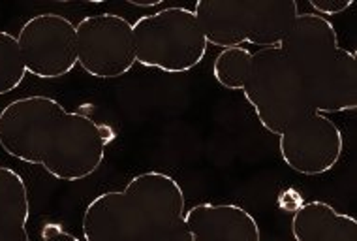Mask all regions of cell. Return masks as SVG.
<instances>
[{"label":"cell","instance_id":"1","mask_svg":"<svg viewBox=\"0 0 357 241\" xmlns=\"http://www.w3.org/2000/svg\"><path fill=\"white\" fill-rule=\"evenodd\" d=\"M115 132L91 115L68 112L51 96H23L0 112V147L21 162L42 166L59 181L91 177Z\"/></svg>","mask_w":357,"mask_h":241},{"label":"cell","instance_id":"2","mask_svg":"<svg viewBox=\"0 0 357 241\" xmlns=\"http://www.w3.org/2000/svg\"><path fill=\"white\" fill-rule=\"evenodd\" d=\"M186 198L164 172L134 175L123 191L94 196L81 217L85 241H192Z\"/></svg>","mask_w":357,"mask_h":241},{"label":"cell","instance_id":"3","mask_svg":"<svg viewBox=\"0 0 357 241\" xmlns=\"http://www.w3.org/2000/svg\"><path fill=\"white\" fill-rule=\"evenodd\" d=\"M316 112H354L357 108V55L342 48L327 17L301 12L280 45Z\"/></svg>","mask_w":357,"mask_h":241},{"label":"cell","instance_id":"4","mask_svg":"<svg viewBox=\"0 0 357 241\" xmlns=\"http://www.w3.org/2000/svg\"><path fill=\"white\" fill-rule=\"evenodd\" d=\"M209 45L278 48L299 15L296 0H197L192 10Z\"/></svg>","mask_w":357,"mask_h":241},{"label":"cell","instance_id":"5","mask_svg":"<svg viewBox=\"0 0 357 241\" xmlns=\"http://www.w3.org/2000/svg\"><path fill=\"white\" fill-rule=\"evenodd\" d=\"M136 62L166 74H185L202 64L207 40L190 8L167 6L132 25Z\"/></svg>","mask_w":357,"mask_h":241},{"label":"cell","instance_id":"6","mask_svg":"<svg viewBox=\"0 0 357 241\" xmlns=\"http://www.w3.org/2000/svg\"><path fill=\"white\" fill-rule=\"evenodd\" d=\"M243 94L259 124L275 136L297 115L312 110L280 48H265L252 53Z\"/></svg>","mask_w":357,"mask_h":241},{"label":"cell","instance_id":"7","mask_svg":"<svg viewBox=\"0 0 357 241\" xmlns=\"http://www.w3.org/2000/svg\"><path fill=\"white\" fill-rule=\"evenodd\" d=\"M77 64L96 80L123 78L136 64L132 23L117 13L86 15L75 25Z\"/></svg>","mask_w":357,"mask_h":241},{"label":"cell","instance_id":"8","mask_svg":"<svg viewBox=\"0 0 357 241\" xmlns=\"http://www.w3.org/2000/svg\"><path fill=\"white\" fill-rule=\"evenodd\" d=\"M278 151L289 170L301 175H324L339 164L344 138L335 121L307 110L278 134Z\"/></svg>","mask_w":357,"mask_h":241},{"label":"cell","instance_id":"9","mask_svg":"<svg viewBox=\"0 0 357 241\" xmlns=\"http://www.w3.org/2000/svg\"><path fill=\"white\" fill-rule=\"evenodd\" d=\"M17 43L26 74L40 80L64 78L77 64L75 25L59 13L32 15L19 29Z\"/></svg>","mask_w":357,"mask_h":241},{"label":"cell","instance_id":"10","mask_svg":"<svg viewBox=\"0 0 357 241\" xmlns=\"http://www.w3.org/2000/svg\"><path fill=\"white\" fill-rule=\"evenodd\" d=\"M192 241H261L258 221L237 204L204 202L186 210Z\"/></svg>","mask_w":357,"mask_h":241},{"label":"cell","instance_id":"11","mask_svg":"<svg viewBox=\"0 0 357 241\" xmlns=\"http://www.w3.org/2000/svg\"><path fill=\"white\" fill-rule=\"evenodd\" d=\"M291 235L296 241H357V221L327 202L312 200L291 217Z\"/></svg>","mask_w":357,"mask_h":241},{"label":"cell","instance_id":"12","mask_svg":"<svg viewBox=\"0 0 357 241\" xmlns=\"http://www.w3.org/2000/svg\"><path fill=\"white\" fill-rule=\"evenodd\" d=\"M29 219L31 200L25 180L12 168L0 166V241H31Z\"/></svg>","mask_w":357,"mask_h":241},{"label":"cell","instance_id":"13","mask_svg":"<svg viewBox=\"0 0 357 241\" xmlns=\"http://www.w3.org/2000/svg\"><path fill=\"white\" fill-rule=\"evenodd\" d=\"M252 64V51L247 48H226L215 57L213 75L228 91H243Z\"/></svg>","mask_w":357,"mask_h":241},{"label":"cell","instance_id":"14","mask_svg":"<svg viewBox=\"0 0 357 241\" xmlns=\"http://www.w3.org/2000/svg\"><path fill=\"white\" fill-rule=\"evenodd\" d=\"M26 75L25 62L19 51L17 36L0 31V94L15 91Z\"/></svg>","mask_w":357,"mask_h":241},{"label":"cell","instance_id":"15","mask_svg":"<svg viewBox=\"0 0 357 241\" xmlns=\"http://www.w3.org/2000/svg\"><path fill=\"white\" fill-rule=\"evenodd\" d=\"M314 13L327 17V15H340L346 10H350L354 6V0H310L308 2Z\"/></svg>","mask_w":357,"mask_h":241},{"label":"cell","instance_id":"16","mask_svg":"<svg viewBox=\"0 0 357 241\" xmlns=\"http://www.w3.org/2000/svg\"><path fill=\"white\" fill-rule=\"evenodd\" d=\"M303 204H305V202H303L301 192L296 191V189H286V191H282L278 194V207L282 211H286V213H291V215H294Z\"/></svg>","mask_w":357,"mask_h":241},{"label":"cell","instance_id":"17","mask_svg":"<svg viewBox=\"0 0 357 241\" xmlns=\"http://www.w3.org/2000/svg\"><path fill=\"white\" fill-rule=\"evenodd\" d=\"M42 241H79L68 230H64L61 224L47 223L42 228Z\"/></svg>","mask_w":357,"mask_h":241},{"label":"cell","instance_id":"18","mask_svg":"<svg viewBox=\"0 0 357 241\" xmlns=\"http://www.w3.org/2000/svg\"><path fill=\"white\" fill-rule=\"evenodd\" d=\"M130 4H134V6L149 8V6H158V4H160V0H130Z\"/></svg>","mask_w":357,"mask_h":241}]
</instances>
